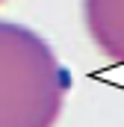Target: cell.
Returning a JSON list of instances; mask_svg holds the SVG:
<instances>
[{
	"label": "cell",
	"instance_id": "6da1fadb",
	"mask_svg": "<svg viewBox=\"0 0 124 127\" xmlns=\"http://www.w3.org/2000/svg\"><path fill=\"white\" fill-rule=\"evenodd\" d=\"M71 89L47 38L0 18V127H56Z\"/></svg>",
	"mask_w": 124,
	"mask_h": 127
},
{
	"label": "cell",
	"instance_id": "3957f363",
	"mask_svg": "<svg viewBox=\"0 0 124 127\" xmlns=\"http://www.w3.org/2000/svg\"><path fill=\"white\" fill-rule=\"evenodd\" d=\"M0 3H6V0H0Z\"/></svg>",
	"mask_w": 124,
	"mask_h": 127
},
{
	"label": "cell",
	"instance_id": "7a4b0ae2",
	"mask_svg": "<svg viewBox=\"0 0 124 127\" xmlns=\"http://www.w3.org/2000/svg\"><path fill=\"white\" fill-rule=\"evenodd\" d=\"M83 24L97 53L124 65V0H83Z\"/></svg>",
	"mask_w": 124,
	"mask_h": 127
}]
</instances>
